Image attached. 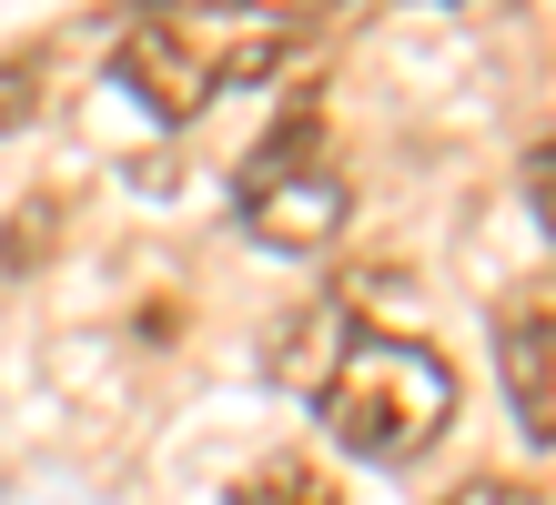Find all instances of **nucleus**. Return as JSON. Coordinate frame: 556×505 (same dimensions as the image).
<instances>
[{
	"mask_svg": "<svg viewBox=\"0 0 556 505\" xmlns=\"http://www.w3.org/2000/svg\"><path fill=\"white\" fill-rule=\"evenodd\" d=\"M112 81L142 101L152 122H203L233 81H253L223 41H203V30H182V21H132L122 30V51H112Z\"/></svg>",
	"mask_w": 556,
	"mask_h": 505,
	"instance_id": "3",
	"label": "nucleus"
},
{
	"mask_svg": "<svg viewBox=\"0 0 556 505\" xmlns=\"http://www.w3.org/2000/svg\"><path fill=\"white\" fill-rule=\"evenodd\" d=\"M324 434L365 465H425L455 434V364L415 333H344L334 375L314 384Z\"/></svg>",
	"mask_w": 556,
	"mask_h": 505,
	"instance_id": "1",
	"label": "nucleus"
},
{
	"mask_svg": "<svg viewBox=\"0 0 556 505\" xmlns=\"http://www.w3.org/2000/svg\"><path fill=\"white\" fill-rule=\"evenodd\" d=\"M233 505H334V485H324L304 455H274V465H253L233 485Z\"/></svg>",
	"mask_w": 556,
	"mask_h": 505,
	"instance_id": "5",
	"label": "nucleus"
},
{
	"mask_svg": "<svg viewBox=\"0 0 556 505\" xmlns=\"http://www.w3.org/2000/svg\"><path fill=\"white\" fill-rule=\"evenodd\" d=\"M435 505H536V495L506 485V476H476V485H455V495H435Z\"/></svg>",
	"mask_w": 556,
	"mask_h": 505,
	"instance_id": "8",
	"label": "nucleus"
},
{
	"mask_svg": "<svg viewBox=\"0 0 556 505\" xmlns=\"http://www.w3.org/2000/svg\"><path fill=\"white\" fill-rule=\"evenodd\" d=\"M496 375H506L516 425H527L536 445H556V314H546V303H516V314H506V333H496Z\"/></svg>",
	"mask_w": 556,
	"mask_h": 505,
	"instance_id": "4",
	"label": "nucleus"
},
{
	"mask_svg": "<svg viewBox=\"0 0 556 505\" xmlns=\"http://www.w3.org/2000/svg\"><path fill=\"white\" fill-rule=\"evenodd\" d=\"M527 202H536V223L556 232V131H546L536 152H527Z\"/></svg>",
	"mask_w": 556,
	"mask_h": 505,
	"instance_id": "7",
	"label": "nucleus"
},
{
	"mask_svg": "<svg viewBox=\"0 0 556 505\" xmlns=\"http://www.w3.org/2000/svg\"><path fill=\"white\" fill-rule=\"evenodd\" d=\"M41 101H51V61L41 51H0V131L41 122Z\"/></svg>",
	"mask_w": 556,
	"mask_h": 505,
	"instance_id": "6",
	"label": "nucleus"
},
{
	"mask_svg": "<svg viewBox=\"0 0 556 505\" xmlns=\"http://www.w3.org/2000/svg\"><path fill=\"white\" fill-rule=\"evenodd\" d=\"M233 213H243L253 243H274V253H324V243L344 232L354 192H344V162H334V142H324L314 112H283L264 142L243 152Z\"/></svg>",
	"mask_w": 556,
	"mask_h": 505,
	"instance_id": "2",
	"label": "nucleus"
}]
</instances>
